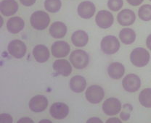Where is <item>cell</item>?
Instances as JSON below:
<instances>
[{"label":"cell","mask_w":151,"mask_h":123,"mask_svg":"<svg viewBox=\"0 0 151 123\" xmlns=\"http://www.w3.org/2000/svg\"><path fill=\"white\" fill-rule=\"evenodd\" d=\"M30 22L34 29L42 31L48 27L50 23V18L47 12L42 10H38L31 15Z\"/></svg>","instance_id":"obj_1"},{"label":"cell","mask_w":151,"mask_h":123,"mask_svg":"<svg viewBox=\"0 0 151 123\" xmlns=\"http://www.w3.org/2000/svg\"><path fill=\"white\" fill-rule=\"evenodd\" d=\"M130 60L133 65L137 67H142L147 65L150 60V54L145 49L139 47L132 51Z\"/></svg>","instance_id":"obj_2"},{"label":"cell","mask_w":151,"mask_h":123,"mask_svg":"<svg viewBox=\"0 0 151 123\" xmlns=\"http://www.w3.org/2000/svg\"><path fill=\"white\" fill-rule=\"evenodd\" d=\"M69 59L73 67L78 70L84 69L89 62V57L88 54L84 50L81 49H77L72 51Z\"/></svg>","instance_id":"obj_3"},{"label":"cell","mask_w":151,"mask_h":123,"mask_svg":"<svg viewBox=\"0 0 151 123\" xmlns=\"http://www.w3.org/2000/svg\"><path fill=\"white\" fill-rule=\"evenodd\" d=\"M101 49L106 54H113L120 49V43L114 36H107L101 41Z\"/></svg>","instance_id":"obj_4"},{"label":"cell","mask_w":151,"mask_h":123,"mask_svg":"<svg viewBox=\"0 0 151 123\" xmlns=\"http://www.w3.org/2000/svg\"><path fill=\"white\" fill-rule=\"evenodd\" d=\"M105 92L103 88L97 85H92L86 89L85 92V97L86 100L91 104H98L103 101Z\"/></svg>","instance_id":"obj_5"},{"label":"cell","mask_w":151,"mask_h":123,"mask_svg":"<svg viewBox=\"0 0 151 123\" xmlns=\"http://www.w3.org/2000/svg\"><path fill=\"white\" fill-rule=\"evenodd\" d=\"M26 46L22 41L15 39L9 42L8 44V51L9 54L16 59H21L26 53Z\"/></svg>","instance_id":"obj_6"},{"label":"cell","mask_w":151,"mask_h":123,"mask_svg":"<svg viewBox=\"0 0 151 123\" xmlns=\"http://www.w3.org/2000/svg\"><path fill=\"white\" fill-rule=\"evenodd\" d=\"M122 86L123 88L128 92H136L141 86L140 78L135 74H129L123 79Z\"/></svg>","instance_id":"obj_7"},{"label":"cell","mask_w":151,"mask_h":123,"mask_svg":"<svg viewBox=\"0 0 151 123\" xmlns=\"http://www.w3.org/2000/svg\"><path fill=\"white\" fill-rule=\"evenodd\" d=\"M122 109V103L116 98H109L104 102L103 110L106 115L113 116L119 114Z\"/></svg>","instance_id":"obj_8"},{"label":"cell","mask_w":151,"mask_h":123,"mask_svg":"<svg viewBox=\"0 0 151 123\" xmlns=\"http://www.w3.org/2000/svg\"><path fill=\"white\" fill-rule=\"evenodd\" d=\"M114 18L111 12L107 10H100L95 17L97 25L103 29H107L113 25Z\"/></svg>","instance_id":"obj_9"},{"label":"cell","mask_w":151,"mask_h":123,"mask_svg":"<svg viewBox=\"0 0 151 123\" xmlns=\"http://www.w3.org/2000/svg\"><path fill=\"white\" fill-rule=\"evenodd\" d=\"M50 115L54 119H63L68 116L69 113V107L62 102H56L51 106L50 109Z\"/></svg>","instance_id":"obj_10"},{"label":"cell","mask_w":151,"mask_h":123,"mask_svg":"<svg viewBox=\"0 0 151 123\" xmlns=\"http://www.w3.org/2000/svg\"><path fill=\"white\" fill-rule=\"evenodd\" d=\"M29 108L34 112H42L48 106V100L43 95L34 96L29 102Z\"/></svg>","instance_id":"obj_11"},{"label":"cell","mask_w":151,"mask_h":123,"mask_svg":"<svg viewBox=\"0 0 151 123\" xmlns=\"http://www.w3.org/2000/svg\"><path fill=\"white\" fill-rule=\"evenodd\" d=\"M70 46L65 41H58L53 43L51 46L52 54L56 58L65 57L70 52Z\"/></svg>","instance_id":"obj_12"},{"label":"cell","mask_w":151,"mask_h":123,"mask_svg":"<svg viewBox=\"0 0 151 123\" xmlns=\"http://www.w3.org/2000/svg\"><path fill=\"white\" fill-rule=\"evenodd\" d=\"M95 5L89 1H84L78 6V14L81 18L89 19L93 17L95 13Z\"/></svg>","instance_id":"obj_13"},{"label":"cell","mask_w":151,"mask_h":123,"mask_svg":"<svg viewBox=\"0 0 151 123\" xmlns=\"http://www.w3.org/2000/svg\"><path fill=\"white\" fill-rule=\"evenodd\" d=\"M136 20V15L131 9H124L117 15V20L122 26H131Z\"/></svg>","instance_id":"obj_14"},{"label":"cell","mask_w":151,"mask_h":123,"mask_svg":"<svg viewBox=\"0 0 151 123\" xmlns=\"http://www.w3.org/2000/svg\"><path fill=\"white\" fill-rule=\"evenodd\" d=\"M53 69L58 74L63 76H69L72 72L70 62L66 59H58L53 63Z\"/></svg>","instance_id":"obj_15"},{"label":"cell","mask_w":151,"mask_h":123,"mask_svg":"<svg viewBox=\"0 0 151 123\" xmlns=\"http://www.w3.org/2000/svg\"><path fill=\"white\" fill-rule=\"evenodd\" d=\"M18 9V4L15 0H3L0 4L1 13L6 17L15 15Z\"/></svg>","instance_id":"obj_16"},{"label":"cell","mask_w":151,"mask_h":123,"mask_svg":"<svg viewBox=\"0 0 151 123\" xmlns=\"http://www.w3.org/2000/svg\"><path fill=\"white\" fill-rule=\"evenodd\" d=\"M33 55L36 61L39 63L46 62L50 58V51L46 46L39 44L33 49Z\"/></svg>","instance_id":"obj_17"},{"label":"cell","mask_w":151,"mask_h":123,"mask_svg":"<svg viewBox=\"0 0 151 123\" xmlns=\"http://www.w3.org/2000/svg\"><path fill=\"white\" fill-rule=\"evenodd\" d=\"M24 20L20 17H13L9 18L7 23V30L12 34H18L24 28Z\"/></svg>","instance_id":"obj_18"},{"label":"cell","mask_w":151,"mask_h":123,"mask_svg":"<svg viewBox=\"0 0 151 123\" xmlns=\"http://www.w3.org/2000/svg\"><path fill=\"white\" fill-rule=\"evenodd\" d=\"M125 72L124 66L120 62H113L108 66V74L112 79L119 80L122 78Z\"/></svg>","instance_id":"obj_19"},{"label":"cell","mask_w":151,"mask_h":123,"mask_svg":"<svg viewBox=\"0 0 151 123\" xmlns=\"http://www.w3.org/2000/svg\"><path fill=\"white\" fill-rule=\"evenodd\" d=\"M49 31L52 37L55 39H61L65 36L67 33V27L62 22L57 21L52 24Z\"/></svg>","instance_id":"obj_20"},{"label":"cell","mask_w":151,"mask_h":123,"mask_svg":"<svg viewBox=\"0 0 151 123\" xmlns=\"http://www.w3.org/2000/svg\"><path fill=\"white\" fill-rule=\"evenodd\" d=\"M70 88L75 93H81L84 91L86 86L85 78L81 75H75L70 80Z\"/></svg>","instance_id":"obj_21"},{"label":"cell","mask_w":151,"mask_h":123,"mask_svg":"<svg viewBox=\"0 0 151 123\" xmlns=\"http://www.w3.org/2000/svg\"><path fill=\"white\" fill-rule=\"evenodd\" d=\"M89 37L84 31H75L71 36V41L73 45L76 47H84L88 43Z\"/></svg>","instance_id":"obj_22"},{"label":"cell","mask_w":151,"mask_h":123,"mask_svg":"<svg viewBox=\"0 0 151 123\" xmlns=\"http://www.w3.org/2000/svg\"><path fill=\"white\" fill-rule=\"evenodd\" d=\"M119 38L123 44L129 45L136 39V34L131 28H124L119 33Z\"/></svg>","instance_id":"obj_23"},{"label":"cell","mask_w":151,"mask_h":123,"mask_svg":"<svg viewBox=\"0 0 151 123\" xmlns=\"http://www.w3.org/2000/svg\"><path fill=\"white\" fill-rule=\"evenodd\" d=\"M139 102L143 107L151 108V88H145L139 95Z\"/></svg>","instance_id":"obj_24"},{"label":"cell","mask_w":151,"mask_h":123,"mask_svg":"<svg viewBox=\"0 0 151 123\" xmlns=\"http://www.w3.org/2000/svg\"><path fill=\"white\" fill-rule=\"evenodd\" d=\"M62 7L60 0H45V8L47 11L52 13H55L60 10Z\"/></svg>","instance_id":"obj_25"},{"label":"cell","mask_w":151,"mask_h":123,"mask_svg":"<svg viewBox=\"0 0 151 123\" xmlns=\"http://www.w3.org/2000/svg\"><path fill=\"white\" fill-rule=\"evenodd\" d=\"M139 18L143 21H150L151 20V5L144 4L138 10Z\"/></svg>","instance_id":"obj_26"},{"label":"cell","mask_w":151,"mask_h":123,"mask_svg":"<svg viewBox=\"0 0 151 123\" xmlns=\"http://www.w3.org/2000/svg\"><path fill=\"white\" fill-rule=\"evenodd\" d=\"M123 4H124L123 0H108V8L113 12L120 10L123 7Z\"/></svg>","instance_id":"obj_27"},{"label":"cell","mask_w":151,"mask_h":123,"mask_svg":"<svg viewBox=\"0 0 151 123\" xmlns=\"http://www.w3.org/2000/svg\"><path fill=\"white\" fill-rule=\"evenodd\" d=\"M132 110H133V108H132V106L131 104H127L124 105L123 109L120 114V117L122 120L127 121L129 119L130 114H131Z\"/></svg>","instance_id":"obj_28"},{"label":"cell","mask_w":151,"mask_h":123,"mask_svg":"<svg viewBox=\"0 0 151 123\" xmlns=\"http://www.w3.org/2000/svg\"><path fill=\"white\" fill-rule=\"evenodd\" d=\"M0 122L12 123V116L8 114H0Z\"/></svg>","instance_id":"obj_29"},{"label":"cell","mask_w":151,"mask_h":123,"mask_svg":"<svg viewBox=\"0 0 151 123\" xmlns=\"http://www.w3.org/2000/svg\"><path fill=\"white\" fill-rule=\"evenodd\" d=\"M127 1L130 5L134 6V7H137V6L140 5L144 0H127Z\"/></svg>","instance_id":"obj_30"},{"label":"cell","mask_w":151,"mask_h":123,"mask_svg":"<svg viewBox=\"0 0 151 123\" xmlns=\"http://www.w3.org/2000/svg\"><path fill=\"white\" fill-rule=\"evenodd\" d=\"M21 4L23 5L26 6V7H30V6H32L33 4H34V3L36 2V0H20Z\"/></svg>","instance_id":"obj_31"},{"label":"cell","mask_w":151,"mask_h":123,"mask_svg":"<svg viewBox=\"0 0 151 123\" xmlns=\"http://www.w3.org/2000/svg\"><path fill=\"white\" fill-rule=\"evenodd\" d=\"M87 122H94V123H97V122H103V121L100 120L99 118L97 117H92L91 119H89V120H87Z\"/></svg>","instance_id":"obj_32"},{"label":"cell","mask_w":151,"mask_h":123,"mask_svg":"<svg viewBox=\"0 0 151 123\" xmlns=\"http://www.w3.org/2000/svg\"><path fill=\"white\" fill-rule=\"evenodd\" d=\"M18 122H31V123H33L34 122V121L31 120V119L28 117H23V118H22L21 119H20V120H18Z\"/></svg>","instance_id":"obj_33"},{"label":"cell","mask_w":151,"mask_h":123,"mask_svg":"<svg viewBox=\"0 0 151 123\" xmlns=\"http://www.w3.org/2000/svg\"><path fill=\"white\" fill-rule=\"evenodd\" d=\"M146 45H147V48L151 51V34L148 36V37L147 38V40H146Z\"/></svg>","instance_id":"obj_34"},{"label":"cell","mask_w":151,"mask_h":123,"mask_svg":"<svg viewBox=\"0 0 151 123\" xmlns=\"http://www.w3.org/2000/svg\"><path fill=\"white\" fill-rule=\"evenodd\" d=\"M106 122H119V123H121L122 122V121L119 120L118 118H115V117H113V118H111V119H108V120L106 121Z\"/></svg>","instance_id":"obj_35"},{"label":"cell","mask_w":151,"mask_h":123,"mask_svg":"<svg viewBox=\"0 0 151 123\" xmlns=\"http://www.w3.org/2000/svg\"><path fill=\"white\" fill-rule=\"evenodd\" d=\"M52 122L51 121H50V120H42V121H40V122Z\"/></svg>","instance_id":"obj_36"},{"label":"cell","mask_w":151,"mask_h":123,"mask_svg":"<svg viewBox=\"0 0 151 123\" xmlns=\"http://www.w3.org/2000/svg\"><path fill=\"white\" fill-rule=\"evenodd\" d=\"M1 26H2V22H3V19H2V18H1Z\"/></svg>","instance_id":"obj_37"},{"label":"cell","mask_w":151,"mask_h":123,"mask_svg":"<svg viewBox=\"0 0 151 123\" xmlns=\"http://www.w3.org/2000/svg\"><path fill=\"white\" fill-rule=\"evenodd\" d=\"M150 1H151V0H150Z\"/></svg>","instance_id":"obj_38"}]
</instances>
